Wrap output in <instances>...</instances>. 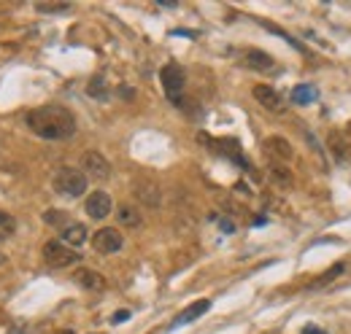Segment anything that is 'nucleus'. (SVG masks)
<instances>
[{
    "instance_id": "obj_15",
    "label": "nucleus",
    "mask_w": 351,
    "mask_h": 334,
    "mask_svg": "<svg viewBox=\"0 0 351 334\" xmlns=\"http://www.w3.org/2000/svg\"><path fill=\"white\" fill-rule=\"evenodd\" d=\"M117 218H119L122 227H130V229L141 227V213H138V208H132V205H122V208L117 210Z\"/></svg>"
},
{
    "instance_id": "obj_23",
    "label": "nucleus",
    "mask_w": 351,
    "mask_h": 334,
    "mask_svg": "<svg viewBox=\"0 0 351 334\" xmlns=\"http://www.w3.org/2000/svg\"><path fill=\"white\" fill-rule=\"evenodd\" d=\"M303 334H327V332H322L319 326H308V329H303Z\"/></svg>"
},
{
    "instance_id": "obj_8",
    "label": "nucleus",
    "mask_w": 351,
    "mask_h": 334,
    "mask_svg": "<svg viewBox=\"0 0 351 334\" xmlns=\"http://www.w3.org/2000/svg\"><path fill=\"white\" fill-rule=\"evenodd\" d=\"M89 218H108V213L114 210V203H111V194L106 192H92L84 203Z\"/></svg>"
},
{
    "instance_id": "obj_21",
    "label": "nucleus",
    "mask_w": 351,
    "mask_h": 334,
    "mask_svg": "<svg viewBox=\"0 0 351 334\" xmlns=\"http://www.w3.org/2000/svg\"><path fill=\"white\" fill-rule=\"evenodd\" d=\"M343 270H346V267H343V264H335V267H332V270H327V272H324V275H322V278H316V281H313V289H319V286H327V283H330V281H332V278H338V275H341V272H343Z\"/></svg>"
},
{
    "instance_id": "obj_13",
    "label": "nucleus",
    "mask_w": 351,
    "mask_h": 334,
    "mask_svg": "<svg viewBox=\"0 0 351 334\" xmlns=\"http://www.w3.org/2000/svg\"><path fill=\"white\" fill-rule=\"evenodd\" d=\"M87 227L84 224H68V227H62V243L68 246V248H82L84 243H87Z\"/></svg>"
},
{
    "instance_id": "obj_16",
    "label": "nucleus",
    "mask_w": 351,
    "mask_h": 334,
    "mask_svg": "<svg viewBox=\"0 0 351 334\" xmlns=\"http://www.w3.org/2000/svg\"><path fill=\"white\" fill-rule=\"evenodd\" d=\"M292 100H295L298 105H311V103L316 100V89H313L311 84H298V86L292 89Z\"/></svg>"
},
{
    "instance_id": "obj_6",
    "label": "nucleus",
    "mask_w": 351,
    "mask_h": 334,
    "mask_svg": "<svg viewBox=\"0 0 351 334\" xmlns=\"http://www.w3.org/2000/svg\"><path fill=\"white\" fill-rule=\"evenodd\" d=\"M252 94H254V100L267 108V111H273V114H284V97L273 89V86H267V84H257L254 89H252Z\"/></svg>"
},
{
    "instance_id": "obj_17",
    "label": "nucleus",
    "mask_w": 351,
    "mask_h": 334,
    "mask_svg": "<svg viewBox=\"0 0 351 334\" xmlns=\"http://www.w3.org/2000/svg\"><path fill=\"white\" fill-rule=\"evenodd\" d=\"M270 178H273V183H278V186H284V189H289V186L295 183V181H292V172L281 165H270Z\"/></svg>"
},
{
    "instance_id": "obj_20",
    "label": "nucleus",
    "mask_w": 351,
    "mask_h": 334,
    "mask_svg": "<svg viewBox=\"0 0 351 334\" xmlns=\"http://www.w3.org/2000/svg\"><path fill=\"white\" fill-rule=\"evenodd\" d=\"M65 218H68V213L65 210H46L44 213V221L49 227H62L65 224ZM68 227V224H65Z\"/></svg>"
},
{
    "instance_id": "obj_7",
    "label": "nucleus",
    "mask_w": 351,
    "mask_h": 334,
    "mask_svg": "<svg viewBox=\"0 0 351 334\" xmlns=\"http://www.w3.org/2000/svg\"><path fill=\"white\" fill-rule=\"evenodd\" d=\"M82 165H84V175H92L97 181L111 178V165H108V159L100 151H87L84 159H82Z\"/></svg>"
},
{
    "instance_id": "obj_10",
    "label": "nucleus",
    "mask_w": 351,
    "mask_h": 334,
    "mask_svg": "<svg viewBox=\"0 0 351 334\" xmlns=\"http://www.w3.org/2000/svg\"><path fill=\"white\" fill-rule=\"evenodd\" d=\"M243 65H246L249 70H257V73H273V70H276L273 57L265 54V51H260V49L246 51V54H243Z\"/></svg>"
},
{
    "instance_id": "obj_18",
    "label": "nucleus",
    "mask_w": 351,
    "mask_h": 334,
    "mask_svg": "<svg viewBox=\"0 0 351 334\" xmlns=\"http://www.w3.org/2000/svg\"><path fill=\"white\" fill-rule=\"evenodd\" d=\"M14 232H16V218L11 213H3L0 210V243H5Z\"/></svg>"
},
{
    "instance_id": "obj_9",
    "label": "nucleus",
    "mask_w": 351,
    "mask_h": 334,
    "mask_svg": "<svg viewBox=\"0 0 351 334\" xmlns=\"http://www.w3.org/2000/svg\"><path fill=\"white\" fill-rule=\"evenodd\" d=\"M132 192H135V197H138L141 203H146L149 208H157V205L162 203V192H160V186H157L154 181H146V178H141V181H135Z\"/></svg>"
},
{
    "instance_id": "obj_2",
    "label": "nucleus",
    "mask_w": 351,
    "mask_h": 334,
    "mask_svg": "<svg viewBox=\"0 0 351 334\" xmlns=\"http://www.w3.org/2000/svg\"><path fill=\"white\" fill-rule=\"evenodd\" d=\"M51 186L62 197H82L87 192V175L76 167H60L51 178Z\"/></svg>"
},
{
    "instance_id": "obj_12",
    "label": "nucleus",
    "mask_w": 351,
    "mask_h": 334,
    "mask_svg": "<svg viewBox=\"0 0 351 334\" xmlns=\"http://www.w3.org/2000/svg\"><path fill=\"white\" fill-rule=\"evenodd\" d=\"M73 281L82 289H87V292H103L106 289V278L100 272H95V270H76L73 272Z\"/></svg>"
},
{
    "instance_id": "obj_4",
    "label": "nucleus",
    "mask_w": 351,
    "mask_h": 334,
    "mask_svg": "<svg viewBox=\"0 0 351 334\" xmlns=\"http://www.w3.org/2000/svg\"><path fill=\"white\" fill-rule=\"evenodd\" d=\"M44 261L54 270H62V267H71L76 261H82L79 250L68 248L62 240H49L44 246Z\"/></svg>"
},
{
    "instance_id": "obj_24",
    "label": "nucleus",
    "mask_w": 351,
    "mask_h": 334,
    "mask_svg": "<svg viewBox=\"0 0 351 334\" xmlns=\"http://www.w3.org/2000/svg\"><path fill=\"white\" fill-rule=\"evenodd\" d=\"M5 261H8V259H5V253H0V267H3Z\"/></svg>"
},
{
    "instance_id": "obj_11",
    "label": "nucleus",
    "mask_w": 351,
    "mask_h": 334,
    "mask_svg": "<svg viewBox=\"0 0 351 334\" xmlns=\"http://www.w3.org/2000/svg\"><path fill=\"white\" fill-rule=\"evenodd\" d=\"M265 154H270L276 159V165H278V162H289L295 151H292V146L284 138H267L265 140Z\"/></svg>"
},
{
    "instance_id": "obj_3",
    "label": "nucleus",
    "mask_w": 351,
    "mask_h": 334,
    "mask_svg": "<svg viewBox=\"0 0 351 334\" xmlns=\"http://www.w3.org/2000/svg\"><path fill=\"white\" fill-rule=\"evenodd\" d=\"M160 81H162V89H165L168 100H171V103H176V105H181L184 86H186V73H184V68H178L176 62L165 65V68L160 70Z\"/></svg>"
},
{
    "instance_id": "obj_5",
    "label": "nucleus",
    "mask_w": 351,
    "mask_h": 334,
    "mask_svg": "<svg viewBox=\"0 0 351 334\" xmlns=\"http://www.w3.org/2000/svg\"><path fill=\"white\" fill-rule=\"evenodd\" d=\"M92 246H95V250H97V253L108 256V253L122 250V246H125V237H122V232H119V229H114V227H103V229H97V232H95Z\"/></svg>"
},
{
    "instance_id": "obj_19",
    "label": "nucleus",
    "mask_w": 351,
    "mask_h": 334,
    "mask_svg": "<svg viewBox=\"0 0 351 334\" xmlns=\"http://www.w3.org/2000/svg\"><path fill=\"white\" fill-rule=\"evenodd\" d=\"M89 97H97V100H106L108 97V89H106V79L103 76H95L92 81H89Z\"/></svg>"
},
{
    "instance_id": "obj_22",
    "label": "nucleus",
    "mask_w": 351,
    "mask_h": 334,
    "mask_svg": "<svg viewBox=\"0 0 351 334\" xmlns=\"http://www.w3.org/2000/svg\"><path fill=\"white\" fill-rule=\"evenodd\" d=\"M128 318H130V313H128V310H119V313H114V318H111V321H114V324H119V321H128Z\"/></svg>"
},
{
    "instance_id": "obj_25",
    "label": "nucleus",
    "mask_w": 351,
    "mask_h": 334,
    "mask_svg": "<svg viewBox=\"0 0 351 334\" xmlns=\"http://www.w3.org/2000/svg\"><path fill=\"white\" fill-rule=\"evenodd\" d=\"M57 334H73V332H71V329H65V332H57Z\"/></svg>"
},
{
    "instance_id": "obj_1",
    "label": "nucleus",
    "mask_w": 351,
    "mask_h": 334,
    "mask_svg": "<svg viewBox=\"0 0 351 334\" xmlns=\"http://www.w3.org/2000/svg\"><path fill=\"white\" fill-rule=\"evenodd\" d=\"M27 127L33 135L44 140H68L76 135V119L68 108L62 105H41L27 111Z\"/></svg>"
},
{
    "instance_id": "obj_14",
    "label": "nucleus",
    "mask_w": 351,
    "mask_h": 334,
    "mask_svg": "<svg viewBox=\"0 0 351 334\" xmlns=\"http://www.w3.org/2000/svg\"><path fill=\"white\" fill-rule=\"evenodd\" d=\"M208 307H211V302L208 299H197V302H192L184 313H178L173 321V326H184V324H189V321H197L203 313H208Z\"/></svg>"
}]
</instances>
